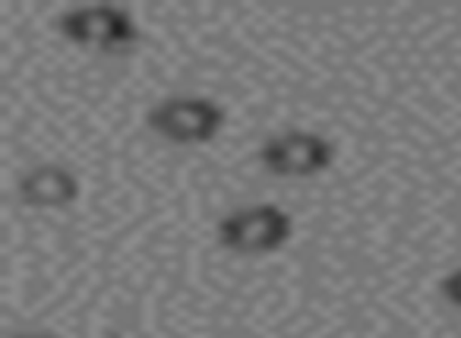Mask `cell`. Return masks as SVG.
<instances>
[{
	"label": "cell",
	"mask_w": 461,
	"mask_h": 338,
	"mask_svg": "<svg viewBox=\"0 0 461 338\" xmlns=\"http://www.w3.org/2000/svg\"><path fill=\"white\" fill-rule=\"evenodd\" d=\"M291 231H294V222H291L288 212L272 203H259L224 215L218 222V241L230 253L266 256L276 253L278 247H285Z\"/></svg>",
	"instance_id": "cell-1"
},
{
	"label": "cell",
	"mask_w": 461,
	"mask_h": 338,
	"mask_svg": "<svg viewBox=\"0 0 461 338\" xmlns=\"http://www.w3.org/2000/svg\"><path fill=\"white\" fill-rule=\"evenodd\" d=\"M58 29L70 41L102 54H123L136 45L140 29L127 10L114 4H95V7H70L58 16Z\"/></svg>",
	"instance_id": "cell-2"
},
{
	"label": "cell",
	"mask_w": 461,
	"mask_h": 338,
	"mask_svg": "<svg viewBox=\"0 0 461 338\" xmlns=\"http://www.w3.org/2000/svg\"><path fill=\"white\" fill-rule=\"evenodd\" d=\"M149 127L158 136L171 142H184V146H196V142H209L224 127V111L212 98L199 96H177L158 102L146 114Z\"/></svg>",
	"instance_id": "cell-3"
},
{
	"label": "cell",
	"mask_w": 461,
	"mask_h": 338,
	"mask_svg": "<svg viewBox=\"0 0 461 338\" xmlns=\"http://www.w3.org/2000/svg\"><path fill=\"white\" fill-rule=\"evenodd\" d=\"M259 159L278 178H316L335 161V146L313 130H285L259 149Z\"/></svg>",
	"instance_id": "cell-4"
},
{
	"label": "cell",
	"mask_w": 461,
	"mask_h": 338,
	"mask_svg": "<svg viewBox=\"0 0 461 338\" xmlns=\"http://www.w3.org/2000/svg\"><path fill=\"white\" fill-rule=\"evenodd\" d=\"M16 193L29 209H67L77 203L79 180L60 165H39L23 174Z\"/></svg>",
	"instance_id": "cell-5"
},
{
	"label": "cell",
	"mask_w": 461,
	"mask_h": 338,
	"mask_svg": "<svg viewBox=\"0 0 461 338\" xmlns=\"http://www.w3.org/2000/svg\"><path fill=\"white\" fill-rule=\"evenodd\" d=\"M439 291H442V297H446L448 304L461 306V269H455V272H448L446 279H442Z\"/></svg>",
	"instance_id": "cell-6"
},
{
	"label": "cell",
	"mask_w": 461,
	"mask_h": 338,
	"mask_svg": "<svg viewBox=\"0 0 461 338\" xmlns=\"http://www.w3.org/2000/svg\"><path fill=\"white\" fill-rule=\"evenodd\" d=\"M16 338H54V335H39V332H32V335H16Z\"/></svg>",
	"instance_id": "cell-7"
}]
</instances>
